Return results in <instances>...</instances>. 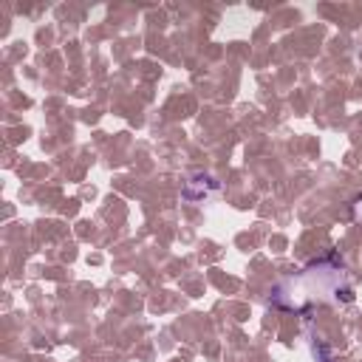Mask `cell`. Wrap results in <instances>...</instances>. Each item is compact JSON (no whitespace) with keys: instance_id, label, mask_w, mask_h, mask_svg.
I'll list each match as a JSON object with an SVG mask.
<instances>
[{"instance_id":"obj_1","label":"cell","mask_w":362,"mask_h":362,"mask_svg":"<svg viewBox=\"0 0 362 362\" xmlns=\"http://www.w3.org/2000/svg\"><path fill=\"white\" fill-rule=\"evenodd\" d=\"M221 189V184L215 181V178H209V175H195V178H189L187 184H184V189H181V195H184V201H189V204H201V201H206L212 192H218Z\"/></svg>"}]
</instances>
